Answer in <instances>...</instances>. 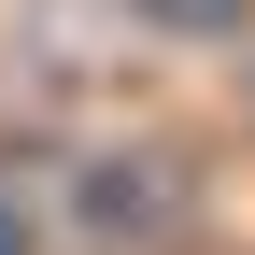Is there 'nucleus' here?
Here are the masks:
<instances>
[{
  "label": "nucleus",
  "instance_id": "nucleus-1",
  "mask_svg": "<svg viewBox=\"0 0 255 255\" xmlns=\"http://www.w3.org/2000/svg\"><path fill=\"white\" fill-rule=\"evenodd\" d=\"M170 14H227V0H170Z\"/></svg>",
  "mask_w": 255,
  "mask_h": 255
}]
</instances>
